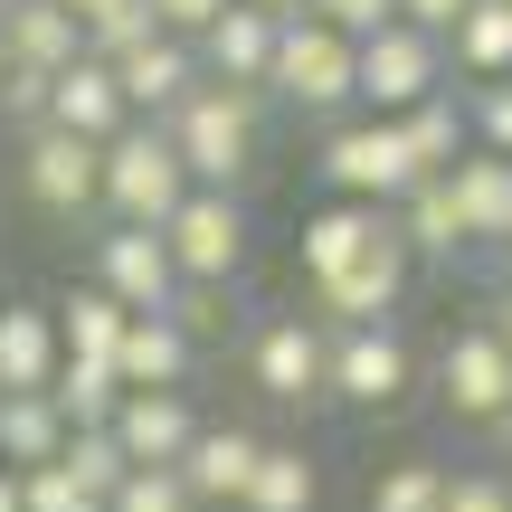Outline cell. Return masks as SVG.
Instances as JSON below:
<instances>
[{
    "label": "cell",
    "instance_id": "cell-1",
    "mask_svg": "<svg viewBox=\"0 0 512 512\" xmlns=\"http://www.w3.org/2000/svg\"><path fill=\"white\" fill-rule=\"evenodd\" d=\"M408 238H399V209L389 200H332L304 219V285L332 323H380L408 285Z\"/></svg>",
    "mask_w": 512,
    "mask_h": 512
},
{
    "label": "cell",
    "instance_id": "cell-2",
    "mask_svg": "<svg viewBox=\"0 0 512 512\" xmlns=\"http://www.w3.org/2000/svg\"><path fill=\"white\" fill-rule=\"evenodd\" d=\"M256 105H266V86H228V76H190V95L162 114L171 143H181L190 181L200 190H238L256 171Z\"/></svg>",
    "mask_w": 512,
    "mask_h": 512
},
{
    "label": "cell",
    "instance_id": "cell-3",
    "mask_svg": "<svg viewBox=\"0 0 512 512\" xmlns=\"http://www.w3.org/2000/svg\"><path fill=\"white\" fill-rule=\"evenodd\" d=\"M181 190H190V162H181V143H171L162 114H152V124L133 114V124L105 133V190H95V209H105V219L162 228L171 209H181Z\"/></svg>",
    "mask_w": 512,
    "mask_h": 512
},
{
    "label": "cell",
    "instance_id": "cell-4",
    "mask_svg": "<svg viewBox=\"0 0 512 512\" xmlns=\"http://www.w3.org/2000/svg\"><path fill=\"white\" fill-rule=\"evenodd\" d=\"M446 86V38L418 29V19H380V29L351 38V95L370 114H408L418 95Z\"/></svg>",
    "mask_w": 512,
    "mask_h": 512
},
{
    "label": "cell",
    "instance_id": "cell-5",
    "mask_svg": "<svg viewBox=\"0 0 512 512\" xmlns=\"http://www.w3.org/2000/svg\"><path fill=\"white\" fill-rule=\"evenodd\" d=\"M266 95H285V105H304V114H332V105H351V29H332L323 10H294V19H275Z\"/></svg>",
    "mask_w": 512,
    "mask_h": 512
},
{
    "label": "cell",
    "instance_id": "cell-6",
    "mask_svg": "<svg viewBox=\"0 0 512 512\" xmlns=\"http://www.w3.org/2000/svg\"><path fill=\"white\" fill-rule=\"evenodd\" d=\"M19 181L48 219H86L95 190H105V143L95 133H67V124H29L19 133Z\"/></svg>",
    "mask_w": 512,
    "mask_h": 512
},
{
    "label": "cell",
    "instance_id": "cell-7",
    "mask_svg": "<svg viewBox=\"0 0 512 512\" xmlns=\"http://www.w3.org/2000/svg\"><path fill=\"white\" fill-rule=\"evenodd\" d=\"M162 238H171V266H181V275L228 285V275L247 266V209H238V190H200V181H190L181 209L162 219Z\"/></svg>",
    "mask_w": 512,
    "mask_h": 512
},
{
    "label": "cell",
    "instance_id": "cell-8",
    "mask_svg": "<svg viewBox=\"0 0 512 512\" xmlns=\"http://www.w3.org/2000/svg\"><path fill=\"white\" fill-rule=\"evenodd\" d=\"M323 171H332V190H342V200H399L408 181H427V171L408 162V133H399V114L342 124V133L323 143Z\"/></svg>",
    "mask_w": 512,
    "mask_h": 512
},
{
    "label": "cell",
    "instance_id": "cell-9",
    "mask_svg": "<svg viewBox=\"0 0 512 512\" xmlns=\"http://www.w3.org/2000/svg\"><path fill=\"white\" fill-rule=\"evenodd\" d=\"M323 389L342 408H399L408 399V342L389 323H342L332 361H323Z\"/></svg>",
    "mask_w": 512,
    "mask_h": 512
},
{
    "label": "cell",
    "instance_id": "cell-10",
    "mask_svg": "<svg viewBox=\"0 0 512 512\" xmlns=\"http://www.w3.org/2000/svg\"><path fill=\"white\" fill-rule=\"evenodd\" d=\"M437 389H446V408H456L465 427H503V408H512V342L494 323L456 332V342L437 351Z\"/></svg>",
    "mask_w": 512,
    "mask_h": 512
},
{
    "label": "cell",
    "instance_id": "cell-11",
    "mask_svg": "<svg viewBox=\"0 0 512 512\" xmlns=\"http://www.w3.org/2000/svg\"><path fill=\"white\" fill-rule=\"evenodd\" d=\"M95 285H114L133 313H162L171 285H181V266H171V238L143 219H114L105 238H95Z\"/></svg>",
    "mask_w": 512,
    "mask_h": 512
},
{
    "label": "cell",
    "instance_id": "cell-12",
    "mask_svg": "<svg viewBox=\"0 0 512 512\" xmlns=\"http://www.w3.org/2000/svg\"><path fill=\"white\" fill-rule=\"evenodd\" d=\"M323 361H332V342L304 323V313H285V323L256 332V389H266L275 408H323L332 399V389H323Z\"/></svg>",
    "mask_w": 512,
    "mask_h": 512
},
{
    "label": "cell",
    "instance_id": "cell-13",
    "mask_svg": "<svg viewBox=\"0 0 512 512\" xmlns=\"http://www.w3.org/2000/svg\"><path fill=\"white\" fill-rule=\"evenodd\" d=\"M48 124H67V133H95V143H105L114 124H133V105H124V76H114V57L76 48L67 67L48 76Z\"/></svg>",
    "mask_w": 512,
    "mask_h": 512
},
{
    "label": "cell",
    "instance_id": "cell-14",
    "mask_svg": "<svg viewBox=\"0 0 512 512\" xmlns=\"http://www.w3.org/2000/svg\"><path fill=\"white\" fill-rule=\"evenodd\" d=\"M446 190H456L465 247H503V228H512V152H494V143H465L456 162H446Z\"/></svg>",
    "mask_w": 512,
    "mask_h": 512
},
{
    "label": "cell",
    "instance_id": "cell-15",
    "mask_svg": "<svg viewBox=\"0 0 512 512\" xmlns=\"http://www.w3.org/2000/svg\"><path fill=\"white\" fill-rule=\"evenodd\" d=\"M114 76H124V105L133 114H171L190 95V76H200V48H190L181 29H152V38H133V48L114 57Z\"/></svg>",
    "mask_w": 512,
    "mask_h": 512
},
{
    "label": "cell",
    "instance_id": "cell-16",
    "mask_svg": "<svg viewBox=\"0 0 512 512\" xmlns=\"http://www.w3.org/2000/svg\"><path fill=\"white\" fill-rule=\"evenodd\" d=\"M114 437H124L133 465H181V446L200 437V418H190L181 389H124V399H114Z\"/></svg>",
    "mask_w": 512,
    "mask_h": 512
},
{
    "label": "cell",
    "instance_id": "cell-17",
    "mask_svg": "<svg viewBox=\"0 0 512 512\" xmlns=\"http://www.w3.org/2000/svg\"><path fill=\"white\" fill-rule=\"evenodd\" d=\"M200 67L228 76V86H266V57H275V10H256V0H228L219 19H209L200 38Z\"/></svg>",
    "mask_w": 512,
    "mask_h": 512
},
{
    "label": "cell",
    "instance_id": "cell-18",
    "mask_svg": "<svg viewBox=\"0 0 512 512\" xmlns=\"http://www.w3.org/2000/svg\"><path fill=\"white\" fill-rule=\"evenodd\" d=\"M190 361H200V342H190L171 313H133L124 342H114V370H124V389H181Z\"/></svg>",
    "mask_w": 512,
    "mask_h": 512
},
{
    "label": "cell",
    "instance_id": "cell-19",
    "mask_svg": "<svg viewBox=\"0 0 512 512\" xmlns=\"http://www.w3.org/2000/svg\"><path fill=\"white\" fill-rule=\"evenodd\" d=\"M76 48H86V29L67 0H0V57L10 67H67Z\"/></svg>",
    "mask_w": 512,
    "mask_h": 512
},
{
    "label": "cell",
    "instance_id": "cell-20",
    "mask_svg": "<svg viewBox=\"0 0 512 512\" xmlns=\"http://www.w3.org/2000/svg\"><path fill=\"white\" fill-rule=\"evenodd\" d=\"M247 475H256V437H247V427H200V437L181 446V484L200 503H238Z\"/></svg>",
    "mask_w": 512,
    "mask_h": 512
},
{
    "label": "cell",
    "instance_id": "cell-21",
    "mask_svg": "<svg viewBox=\"0 0 512 512\" xmlns=\"http://www.w3.org/2000/svg\"><path fill=\"white\" fill-rule=\"evenodd\" d=\"M57 313L38 304H0V389H48L57 380Z\"/></svg>",
    "mask_w": 512,
    "mask_h": 512
},
{
    "label": "cell",
    "instance_id": "cell-22",
    "mask_svg": "<svg viewBox=\"0 0 512 512\" xmlns=\"http://www.w3.org/2000/svg\"><path fill=\"white\" fill-rule=\"evenodd\" d=\"M57 418L67 427H114V399H124V370L95 361V351H57V380H48Z\"/></svg>",
    "mask_w": 512,
    "mask_h": 512
},
{
    "label": "cell",
    "instance_id": "cell-23",
    "mask_svg": "<svg viewBox=\"0 0 512 512\" xmlns=\"http://www.w3.org/2000/svg\"><path fill=\"white\" fill-rule=\"evenodd\" d=\"M389 209H399V238H408V256H456V247H465V219H456V190H446V171L408 181Z\"/></svg>",
    "mask_w": 512,
    "mask_h": 512
},
{
    "label": "cell",
    "instance_id": "cell-24",
    "mask_svg": "<svg viewBox=\"0 0 512 512\" xmlns=\"http://www.w3.org/2000/svg\"><path fill=\"white\" fill-rule=\"evenodd\" d=\"M57 446H67V418L48 389H0V465H48Z\"/></svg>",
    "mask_w": 512,
    "mask_h": 512
},
{
    "label": "cell",
    "instance_id": "cell-25",
    "mask_svg": "<svg viewBox=\"0 0 512 512\" xmlns=\"http://www.w3.org/2000/svg\"><path fill=\"white\" fill-rule=\"evenodd\" d=\"M399 133H408V162H418V171H446L465 143H475V114H465L456 95L437 86V95H418V105L399 114Z\"/></svg>",
    "mask_w": 512,
    "mask_h": 512
},
{
    "label": "cell",
    "instance_id": "cell-26",
    "mask_svg": "<svg viewBox=\"0 0 512 512\" xmlns=\"http://www.w3.org/2000/svg\"><path fill=\"white\" fill-rule=\"evenodd\" d=\"M124 323H133V304L114 285H76L67 304H57V342H67V351H95V361H114Z\"/></svg>",
    "mask_w": 512,
    "mask_h": 512
},
{
    "label": "cell",
    "instance_id": "cell-27",
    "mask_svg": "<svg viewBox=\"0 0 512 512\" xmlns=\"http://www.w3.org/2000/svg\"><path fill=\"white\" fill-rule=\"evenodd\" d=\"M313 465H304V446H256V475H247V512H313Z\"/></svg>",
    "mask_w": 512,
    "mask_h": 512
},
{
    "label": "cell",
    "instance_id": "cell-28",
    "mask_svg": "<svg viewBox=\"0 0 512 512\" xmlns=\"http://www.w3.org/2000/svg\"><path fill=\"white\" fill-rule=\"evenodd\" d=\"M446 48H456V67H475V76H512V0H465V19L446 29Z\"/></svg>",
    "mask_w": 512,
    "mask_h": 512
},
{
    "label": "cell",
    "instance_id": "cell-29",
    "mask_svg": "<svg viewBox=\"0 0 512 512\" xmlns=\"http://www.w3.org/2000/svg\"><path fill=\"white\" fill-rule=\"evenodd\" d=\"M57 465H67L76 484H86V494H114V484H124V437H114V427H67V446H57Z\"/></svg>",
    "mask_w": 512,
    "mask_h": 512
},
{
    "label": "cell",
    "instance_id": "cell-30",
    "mask_svg": "<svg viewBox=\"0 0 512 512\" xmlns=\"http://www.w3.org/2000/svg\"><path fill=\"white\" fill-rule=\"evenodd\" d=\"M105 512H200V494L181 484V465H124V484L105 494Z\"/></svg>",
    "mask_w": 512,
    "mask_h": 512
},
{
    "label": "cell",
    "instance_id": "cell-31",
    "mask_svg": "<svg viewBox=\"0 0 512 512\" xmlns=\"http://www.w3.org/2000/svg\"><path fill=\"white\" fill-rule=\"evenodd\" d=\"M437 494H446V465L408 456V465H389V475L370 484V512H437Z\"/></svg>",
    "mask_w": 512,
    "mask_h": 512
},
{
    "label": "cell",
    "instance_id": "cell-32",
    "mask_svg": "<svg viewBox=\"0 0 512 512\" xmlns=\"http://www.w3.org/2000/svg\"><path fill=\"white\" fill-rule=\"evenodd\" d=\"M19 503H29V512H105V494H86L57 456L48 465H19Z\"/></svg>",
    "mask_w": 512,
    "mask_h": 512
},
{
    "label": "cell",
    "instance_id": "cell-33",
    "mask_svg": "<svg viewBox=\"0 0 512 512\" xmlns=\"http://www.w3.org/2000/svg\"><path fill=\"white\" fill-rule=\"evenodd\" d=\"M48 76L57 67H0V124H48Z\"/></svg>",
    "mask_w": 512,
    "mask_h": 512
},
{
    "label": "cell",
    "instance_id": "cell-34",
    "mask_svg": "<svg viewBox=\"0 0 512 512\" xmlns=\"http://www.w3.org/2000/svg\"><path fill=\"white\" fill-rule=\"evenodd\" d=\"M465 114H475V143L512 152V76H484V95H475Z\"/></svg>",
    "mask_w": 512,
    "mask_h": 512
},
{
    "label": "cell",
    "instance_id": "cell-35",
    "mask_svg": "<svg viewBox=\"0 0 512 512\" xmlns=\"http://www.w3.org/2000/svg\"><path fill=\"white\" fill-rule=\"evenodd\" d=\"M437 512H512V484L503 475H446Z\"/></svg>",
    "mask_w": 512,
    "mask_h": 512
},
{
    "label": "cell",
    "instance_id": "cell-36",
    "mask_svg": "<svg viewBox=\"0 0 512 512\" xmlns=\"http://www.w3.org/2000/svg\"><path fill=\"white\" fill-rule=\"evenodd\" d=\"M304 10H323L332 29H351V38H361V29H380V19H399V0H304Z\"/></svg>",
    "mask_w": 512,
    "mask_h": 512
},
{
    "label": "cell",
    "instance_id": "cell-37",
    "mask_svg": "<svg viewBox=\"0 0 512 512\" xmlns=\"http://www.w3.org/2000/svg\"><path fill=\"white\" fill-rule=\"evenodd\" d=\"M219 10H228V0H152V19H162V29H181V38H200Z\"/></svg>",
    "mask_w": 512,
    "mask_h": 512
},
{
    "label": "cell",
    "instance_id": "cell-38",
    "mask_svg": "<svg viewBox=\"0 0 512 512\" xmlns=\"http://www.w3.org/2000/svg\"><path fill=\"white\" fill-rule=\"evenodd\" d=\"M399 19H418V29H456V19H465V0H399Z\"/></svg>",
    "mask_w": 512,
    "mask_h": 512
},
{
    "label": "cell",
    "instance_id": "cell-39",
    "mask_svg": "<svg viewBox=\"0 0 512 512\" xmlns=\"http://www.w3.org/2000/svg\"><path fill=\"white\" fill-rule=\"evenodd\" d=\"M0 512H29L19 503V465H0Z\"/></svg>",
    "mask_w": 512,
    "mask_h": 512
},
{
    "label": "cell",
    "instance_id": "cell-40",
    "mask_svg": "<svg viewBox=\"0 0 512 512\" xmlns=\"http://www.w3.org/2000/svg\"><path fill=\"white\" fill-rule=\"evenodd\" d=\"M494 332H503V342H512V285L494 294Z\"/></svg>",
    "mask_w": 512,
    "mask_h": 512
},
{
    "label": "cell",
    "instance_id": "cell-41",
    "mask_svg": "<svg viewBox=\"0 0 512 512\" xmlns=\"http://www.w3.org/2000/svg\"><path fill=\"white\" fill-rule=\"evenodd\" d=\"M256 10H275V19H294V10H304V0H256Z\"/></svg>",
    "mask_w": 512,
    "mask_h": 512
},
{
    "label": "cell",
    "instance_id": "cell-42",
    "mask_svg": "<svg viewBox=\"0 0 512 512\" xmlns=\"http://www.w3.org/2000/svg\"><path fill=\"white\" fill-rule=\"evenodd\" d=\"M503 437H512V408H503Z\"/></svg>",
    "mask_w": 512,
    "mask_h": 512
},
{
    "label": "cell",
    "instance_id": "cell-43",
    "mask_svg": "<svg viewBox=\"0 0 512 512\" xmlns=\"http://www.w3.org/2000/svg\"><path fill=\"white\" fill-rule=\"evenodd\" d=\"M503 256H512V228H503Z\"/></svg>",
    "mask_w": 512,
    "mask_h": 512
},
{
    "label": "cell",
    "instance_id": "cell-44",
    "mask_svg": "<svg viewBox=\"0 0 512 512\" xmlns=\"http://www.w3.org/2000/svg\"><path fill=\"white\" fill-rule=\"evenodd\" d=\"M0 67H10V57H0Z\"/></svg>",
    "mask_w": 512,
    "mask_h": 512
}]
</instances>
